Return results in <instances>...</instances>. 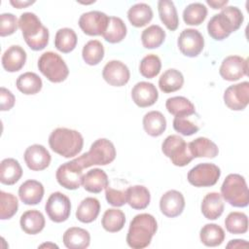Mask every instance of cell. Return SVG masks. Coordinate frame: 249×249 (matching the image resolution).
<instances>
[{"mask_svg":"<svg viewBox=\"0 0 249 249\" xmlns=\"http://www.w3.org/2000/svg\"><path fill=\"white\" fill-rule=\"evenodd\" d=\"M247 248L248 243L244 239H232L227 244V248Z\"/></svg>","mask_w":249,"mask_h":249,"instance_id":"f907efd6","label":"cell"},{"mask_svg":"<svg viewBox=\"0 0 249 249\" xmlns=\"http://www.w3.org/2000/svg\"><path fill=\"white\" fill-rule=\"evenodd\" d=\"M39 247H40V248H43V247H47V248H49V247H52V248H58V246L55 245V244H53V243H44V244L40 245Z\"/></svg>","mask_w":249,"mask_h":249,"instance_id":"db71d44e","label":"cell"},{"mask_svg":"<svg viewBox=\"0 0 249 249\" xmlns=\"http://www.w3.org/2000/svg\"><path fill=\"white\" fill-rule=\"evenodd\" d=\"M161 151L176 166H185L193 160L188 143L179 135H168L161 144Z\"/></svg>","mask_w":249,"mask_h":249,"instance_id":"ba28073f","label":"cell"},{"mask_svg":"<svg viewBox=\"0 0 249 249\" xmlns=\"http://www.w3.org/2000/svg\"><path fill=\"white\" fill-rule=\"evenodd\" d=\"M167 111L175 117H189L196 113L195 105L184 96H173L165 102Z\"/></svg>","mask_w":249,"mask_h":249,"instance_id":"e575fe53","label":"cell"},{"mask_svg":"<svg viewBox=\"0 0 249 249\" xmlns=\"http://www.w3.org/2000/svg\"><path fill=\"white\" fill-rule=\"evenodd\" d=\"M102 77L106 83L113 87H123L130 78L128 67L120 60H110L102 70Z\"/></svg>","mask_w":249,"mask_h":249,"instance_id":"2e32d148","label":"cell"},{"mask_svg":"<svg viewBox=\"0 0 249 249\" xmlns=\"http://www.w3.org/2000/svg\"><path fill=\"white\" fill-rule=\"evenodd\" d=\"M142 123L146 133L153 137L161 135L166 128L165 117L160 111H150L146 113Z\"/></svg>","mask_w":249,"mask_h":249,"instance_id":"f546056e","label":"cell"},{"mask_svg":"<svg viewBox=\"0 0 249 249\" xmlns=\"http://www.w3.org/2000/svg\"><path fill=\"white\" fill-rule=\"evenodd\" d=\"M173 128L175 131L185 136H191L196 133L199 129V127L193 122L189 121L187 117H174Z\"/></svg>","mask_w":249,"mask_h":249,"instance_id":"7dc6e473","label":"cell"},{"mask_svg":"<svg viewBox=\"0 0 249 249\" xmlns=\"http://www.w3.org/2000/svg\"><path fill=\"white\" fill-rule=\"evenodd\" d=\"M207 17V8L202 3H191L183 11V19L188 25H199Z\"/></svg>","mask_w":249,"mask_h":249,"instance_id":"b9f144b4","label":"cell"},{"mask_svg":"<svg viewBox=\"0 0 249 249\" xmlns=\"http://www.w3.org/2000/svg\"><path fill=\"white\" fill-rule=\"evenodd\" d=\"M16 102L15 95L11 90L2 87L0 89V110L1 111H9L11 110Z\"/></svg>","mask_w":249,"mask_h":249,"instance_id":"681fc988","label":"cell"},{"mask_svg":"<svg viewBox=\"0 0 249 249\" xmlns=\"http://www.w3.org/2000/svg\"><path fill=\"white\" fill-rule=\"evenodd\" d=\"M224 202L221 194L216 192L208 193L202 198L200 210L202 215L208 220L218 219L224 212Z\"/></svg>","mask_w":249,"mask_h":249,"instance_id":"cb8c5ba5","label":"cell"},{"mask_svg":"<svg viewBox=\"0 0 249 249\" xmlns=\"http://www.w3.org/2000/svg\"><path fill=\"white\" fill-rule=\"evenodd\" d=\"M62 241L68 249H85L89 246L90 234L85 229L71 227L64 231Z\"/></svg>","mask_w":249,"mask_h":249,"instance_id":"7402d4cb","label":"cell"},{"mask_svg":"<svg viewBox=\"0 0 249 249\" xmlns=\"http://www.w3.org/2000/svg\"><path fill=\"white\" fill-rule=\"evenodd\" d=\"M158 230L156 218L149 213L135 215L130 221L126 243L132 249H143L150 245Z\"/></svg>","mask_w":249,"mask_h":249,"instance_id":"7a4b0ae2","label":"cell"},{"mask_svg":"<svg viewBox=\"0 0 249 249\" xmlns=\"http://www.w3.org/2000/svg\"><path fill=\"white\" fill-rule=\"evenodd\" d=\"M22 176V168L16 159L7 158L0 163V182L4 185H14Z\"/></svg>","mask_w":249,"mask_h":249,"instance_id":"4316f807","label":"cell"},{"mask_svg":"<svg viewBox=\"0 0 249 249\" xmlns=\"http://www.w3.org/2000/svg\"><path fill=\"white\" fill-rule=\"evenodd\" d=\"M243 19V14L237 7H225L221 13L210 18L207 23V32L214 40L222 41L239 29Z\"/></svg>","mask_w":249,"mask_h":249,"instance_id":"6da1fadb","label":"cell"},{"mask_svg":"<svg viewBox=\"0 0 249 249\" xmlns=\"http://www.w3.org/2000/svg\"><path fill=\"white\" fill-rule=\"evenodd\" d=\"M83 177V168L74 160L59 165L55 172L56 181L67 190H77L80 188Z\"/></svg>","mask_w":249,"mask_h":249,"instance_id":"8fae6325","label":"cell"},{"mask_svg":"<svg viewBox=\"0 0 249 249\" xmlns=\"http://www.w3.org/2000/svg\"><path fill=\"white\" fill-rule=\"evenodd\" d=\"M45 211L53 222H65L71 213V202L69 197L60 192L53 193L47 199Z\"/></svg>","mask_w":249,"mask_h":249,"instance_id":"30bf717a","label":"cell"},{"mask_svg":"<svg viewBox=\"0 0 249 249\" xmlns=\"http://www.w3.org/2000/svg\"><path fill=\"white\" fill-rule=\"evenodd\" d=\"M100 212V202L95 197L84 198L76 210V218L81 223L89 224L96 220Z\"/></svg>","mask_w":249,"mask_h":249,"instance_id":"f1b7e54d","label":"cell"},{"mask_svg":"<svg viewBox=\"0 0 249 249\" xmlns=\"http://www.w3.org/2000/svg\"><path fill=\"white\" fill-rule=\"evenodd\" d=\"M161 69V61L160 58L154 54L150 53L145 55L139 64V72L140 74L147 78V79H153L156 76L159 75Z\"/></svg>","mask_w":249,"mask_h":249,"instance_id":"ee69618b","label":"cell"},{"mask_svg":"<svg viewBox=\"0 0 249 249\" xmlns=\"http://www.w3.org/2000/svg\"><path fill=\"white\" fill-rule=\"evenodd\" d=\"M221 196L233 207H246L249 203V193L245 178L236 173L229 174L221 186Z\"/></svg>","mask_w":249,"mask_h":249,"instance_id":"8992f818","label":"cell"},{"mask_svg":"<svg viewBox=\"0 0 249 249\" xmlns=\"http://www.w3.org/2000/svg\"><path fill=\"white\" fill-rule=\"evenodd\" d=\"M40 72L52 83H61L69 75V69L63 58L53 52H46L38 59Z\"/></svg>","mask_w":249,"mask_h":249,"instance_id":"52a82bcc","label":"cell"},{"mask_svg":"<svg viewBox=\"0 0 249 249\" xmlns=\"http://www.w3.org/2000/svg\"><path fill=\"white\" fill-rule=\"evenodd\" d=\"M179 51L188 57L197 56L204 48V38L202 34L194 28L184 29L177 40Z\"/></svg>","mask_w":249,"mask_h":249,"instance_id":"7c38bea8","label":"cell"},{"mask_svg":"<svg viewBox=\"0 0 249 249\" xmlns=\"http://www.w3.org/2000/svg\"><path fill=\"white\" fill-rule=\"evenodd\" d=\"M105 197L107 202L115 207H121L126 203L125 191L115 190L109 186L105 189Z\"/></svg>","mask_w":249,"mask_h":249,"instance_id":"c3c4849f","label":"cell"},{"mask_svg":"<svg viewBox=\"0 0 249 249\" xmlns=\"http://www.w3.org/2000/svg\"><path fill=\"white\" fill-rule=\"evenodd\" d=\"M184 208L185 198L179 191L169 190L165 192L160 199V212L168 218H175L181 215Z\"/></svg>","mask_w":249,"mask_h":249,"instance_id":"ac0fdd59","label":"cell"},{"mask_svg":"<svg viewBox=\"0 0 249 249\" xmlns=\"http://www.w3.org/2000/svg\"><path fill=\"white\" fill-rule=\"evenodd\" d=\"M78 38L76 32L72 28L64 27L56 31L54 37V47L63 53L72 52L77 46Z\"/></svg>","mask_w":249,"mask_h":249,"instance_id":"8d00e7d4","label":"cell"},{"mask_svg":"<svg viewBox=\"0 0 249 249\" xmlns=\"http://www.w3.org/2000/svg\"><path fill=\"white\" fill-rule=\"evenodd\" d=\"M19 225L21 230L27 234H37L41 232L46 225L44 215L36 209L27 210L20 216Z\"/></svg>","mask_w":249,"mask_h":249,"instance_id":"484cf974","label":"cell"},{"mask_svg":"<svg viewBox=\"0 0 249 249\" xmlns=\"http://www.w3.org/2000/svg\"><path fill=\"white\" fill-rule=\"evenodd\" d=\"M17 89L26 95L38 93L43 87L41 78L34 72H25L19 75L16 81Z\"/></svg>","mask_w":249,"mask_h":249,"instance_id":"836d02e7","label":"cell"},{"mask_svg":"<svg viewBox=\"0 0 249 249\" xmlns=\"http://www.w3.org/2000/svg\"><path fill=\"white\" fill-rule=\"evenodd\" d=\"M184 84L183 74L174 68L164 71L159 79L160 89L165 93H170L179 90Z\"/></svg>","mask_w":249,"mask_h":249,"instance_id":"4dcf8cb0","label":"cell"},{"mask_svg":"<svg viewBox=\"0 0 249 249\" xmlns=\"http://www.w3.org/2000/svg\"><path fill=\"white\" fill-rule=\"evenodd\" d=\"M44 186L37 180H26L18 188V196L26 205H36L44 196Z\"/></svg>","mask_w":249,"mask_h":249,"instance_id":"44dd1931","label":"cell"},{"mask_svg":"<svg viewBox=\"0 0 249 249\" xmlns=\"http://www.w3.org/2000/svg\"><path fill=\"white\" fill-rule=\"evenodd\" d=\"M104 47L98 40L89 41L83 48L82 56L89 65H97L104 57Z\"/></svg>","mask_w":249,"mask_h":249,"instance_id":"7bdbcfd3","label":"cell"},{"mask_svg":"<svg viewBox=\"0 0 249 249\" xmlns=\"http://www.w3.org/2000/svg\"><path fill=\"white\" fill-rule=\"evenodd\" d=\"M18 27L27 46L33 51L44 50L49 43V30L44 26L39 18L31 12L20 15Z\"/></svg>","mask_w":249,"mask_h":249,"instance_id":"277c9868","label":"cell"},{"mask_svg":"<svg viewBox=\"0 0 249 249\" xmlns=\"http://www.w3.org/2000/svg\"><path fill=\"white\" fill-rule=\"evenodd\" d=\"M126 31V25L122 18L118 17H109L107 28L102 36L107 42L111 44H116L120 43L124 39Z\"/></svg>","mask_w":249,"mask_h":249,"instance_id":"74e56055","label":"cell"},{"mask_svg":"<svg viewBox=\"0 0 249 249\" xmlns=\"http://www.w3.org/2000/svg\"><path fill=\"white\" fill-rule=\"evenodd\" d=\"M223 98L229 109L233 111L244 110L249 103V83L245 81L228 87Z\"/></svg>","mask_w":249,"mask_h":249,"instance_id":"5bb4252c","label":"cell"},{"mask_svg":"<svg viewBox=\"0 0 249 249\" xmlns=\"http://www.w3.org/2000/svg\"><path fill=\"white\" fill-rule=\"evenodd\" d=\"M221 176V169L214 163L203 162L194 166L188 172V182L197 188L214 186Z\"/></svg>","mask_w":249,"mask_h":249,"instance_id":"9c48e42d","label":"cell"},{"mask_svg":"<svg viewBox=\"0 0 249 249\" xmlns=\"http://www.w3.org/2000/svg\"><path fill=\"white\" fill-rule=\"evenodd\" d=\"M35 3V1H21V0H11L10 4L17 8V9H21V8H26L29 5H32Z\"/></svg>","mask_w":249,"mask_h":249,"instance_id":"f5cc1de1","label":"cell"},{"mask_svg":"<svg viewBox=\"0 0 249 249\" xmlns=\"http://www.w3.org/2000/svg\"><path fill=\"white\" fill-rule=\"evenodd\" d=\"M23 158L27 167L32 171H41L46 169L52 160L49 151L40 144H33L27 147Z\"/></svg>","mask_w":249,"mask_h":249,"instance_id":"e0dca14e","label":"cell"},{"mask_svg":"<svg viewBox=\"0 0 249 249\" xmlns=\"http://www.w3.org/2000/svg\"><path fill=\"white\" fill-rule=\"evenodd\" d=\"M206 3L214 10L217 9H223L226 7V5L229 3L228 0H221V1H217V0H206Z\"/></svg>","mask_w":249,"mask_h":249,"instance_id":"816d5d0a","label":"cell"},{"mask_svg":"<svg viewBox=\"0 0 249 249\" xmlns=\"http://www.w3.org/2000/svg\"><path fill=\"white\" fill-rule=\"evenodd\" d=\"M1 61L7 72H18L26 62V52L20 46L13 45L4 52Z\"/></svg>","mask_w":249,"mask_h":249,"instance_id":"ffe728a7","label":"cell"},{"mask_svg":"<svg viewBox=\"0 0 249 249\" xmlns=\"http://www.w3.org/2000/svg\"><path fill=\"white\" fill-rule=\"evenodd\" d=\"M225 227L230 233L243 234L248 231V217L243 212H231L225 219Z\"/></svg>","mask_w":249,"mask_h":249,"instance_id":"60d3db41","label":"cell"},{"mask_svg":"<svg viewBox=\"0 0 249 249\" xmlns=\"http://www.w3.org/2000/svg\"><path fill=\"white\" fill-rule=\"evenodd\" d=\"M125 223L124 213L117 208L107 209L101 219V225L106 231L118 232L120 231Z\"/></svg>","mask_w":249,"mask_h":249,"instance_id":"f35d334b","label":"cell"},{"mask_svg":"<svg viewBox=\"0 0 249 249\" xmlns=\"http://www.w3.org/2000/svg\"><path fill=\"white\" fill-rule=\"evenodd\" d=\"M18 26L17 17L12 13H3L0 15V36L5 37L14 34Z\"/></svg>","mask_w":249,"mask_h":249,"instance_id":"bcb514c9","label":"cell"},{"mask_svg":"<svg viewBox=\"0 0 249 249\" xmlns=\"http://www.w3.org/2000/svg\"><path fill=\"white\" fill-rule=\"evenodd\" d=\"M18 209V200L16 196L4 191L0 192V219L8 220L16 215Z\"/></svg>","mask_w":249,"mask_h":249,"instance_id":"f6af8a7d","label":"cell"},{"mask_svg":"<svg viewBox=\"0 0 249 249\" xmlns=\"http://www.w3.org/2000/svg\"><path fill=\"white\" fill-rule=\"evenodd\" d=\"M165 31L158 24H152L145 28L141 34V42L146 49H157L165 40Z\"/></svg>","mask_w":249,"mask_h":249,"instance_id":"ab89813d","label":"cell"},{"mask_svg":"<svg viewBox=\"0 0 249 249\" xmlns=\"http://www.w3.org/2000/svg\"><path fill=\"white\" fill-rule=\"evenodd\" d=\"M248 72V60L239 55H229L223 59L219 68L220 76L230 82H234L246 76Z\"/></svg>","mask_w":249,"mask_h":249,"instance_id":"9a60e30c","label":"cell"},{"mask_svg":"<svg viewBox=\"0 0 249 249\" xmlns=\"http://www.w3.org/2000/svg\"><path fill=\"white\" fill-rule=\"evenodd\" d=\"M127 18L135 27H143L153 18V10L146 3H137L127 11Z\"/></svg>","mask_w":249,"mask_h":249,"instance_id":"d6a6232c","label":"cell"},{"mask_svg":"<svg viewBox=\"0 0 249 249\" xmlns=\"http://www.w3.org/2000/svg\"><path fill=\"white\" fill-rule=\"evenodd\" d=\"M126 203L136 210L145 209L151 201V195L149 190L142 185L130 186L125 190Z\"/></svg>","mask_w":249,"mask_h":249,"instance_id":"83f0119b","label":"cell"},{"mask_svg":"<svg viewBox=\"0 0 249 249\" xmlns=\"http://www.w3.org/2000/svg\"><path fill=\"white\" fill-rule=\"evenodd\" d=\"M199 238L202 244L207 247H216L225 240V231L217 224H206L199 231Z\"/></svg>","mask_w":249,"mask_h":249,"instance_id":"d590c367","label":"cell"},{"mask_svg":"<svg viewBox=\"0 0 249 249\" xmlns=\"http://www.w3.org/2000/svg\"><path fill=\"white\" fill-rule=\"evenodd\" d=\"M50 148L63 158H73L83 149L84 138L75 129L67 127H57L49 136Z\"/></svg>","mask_w":249,"mask_h":249,"instance_id":"3957f363","label":"cell"},{"mask_svg":"<svg viewBox=\"0 0 249 249\" xmlns=\"http://www.w3.org/2000/svg\"><path fill=\"white\" fill-rule=\"evenodd\" d=\"M158 11L161 22L168 30L174 31L178 28L179 18L175 5L170 0H160L158 2Z\"/></svg>","mask_w":249,"mask_h":249,"instance_id":"1f68e13d","label":"cell"},{"mask_svg":"<svg viewBox=\"0 0 249 249\" xmlns=\"http://www.w3.org/2000/svg\"><path fill=\"white\" fill-rule=\"evenodd\" d=\"M188 149L193 158L214 159L219 154L218 146L209 138L197 137L188 143Z\"/></svg>","mask_w":249,"mask_h":249,"instance_id":"d4e9b609","label":"cell"},{"mask_svg":"<svg viewBox=\"0 0 249 249\" xmlns=\"http://www.w3.org/2000/svg\"><path fill=\"white\" fill-rule=\"evenodd\" d=\"M109 21V17L100 11H89L81 15L79 26L89 36L103 35Z\"/></svg>","mask_w":249,"mask_h":249,"instance_id":"4fadbf2b","label":"cell"},{"mask_svg":"<svg viewBox=\"0 0 249 249\" xmlns=\"http://www.w3.org/2000/svg\"><path fill=\"white\" fill-rule=\"evenodd\" d=\"M82 185L87 192L98 194L109 186L108 176L104 170L93 168L84 175Z\"/></svg>","mask_w":249,"mask_h":249,"instance_id":"603a6c76","label":"cell"},{"mask_svg":"<svg viewBox=\"0 0 249 249\" xmlns=\"http://www.w3.org/2000/svg\"><path fill=\"white\" fill-rule=\"evenodd\" d=\"M115 158L116 148L114 144L106 138H99L90 145L87 153L74 159V160L84 169L92 165L109 164Z\"/></svg>","mask_w":249,"mask_h":249,"instance_id":"5b68a950","label":"cell"},{"mask_svg":"<svg viewBox=\"0 0 249 249\" xmlns=\"http://www.w3.org/2000/svg\"><path fill=\"white\" fill-rule=\"evenodd\" d=\"M131 98L138 107L146 108L157 102L159 92L154 84L149 82H138L131 89Z\"/></svg>","mask_w":249,"mask_h":249,"instance_id":"d6986e66","label":"cell"}]
</instances>
